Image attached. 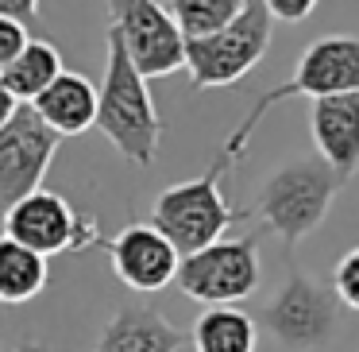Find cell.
Segmentation results:
<instances>
[{"instance_id": "cell-2", "label": "cell", "mask_w": 359, "mask_h": 352, "mask_svg": "<svg viewBox=\"0 0 359 352\" xmlns=\"http://www.w3.org/2000/svg\"><path fill=\"white\" fill-rule=\"evenodd\" d=\"M344 182L348 178L336 174L320 155L290 159L266 174L255 202V217H263V225L286 244V252H294L305 236L320 228Z\"/></svg>"}, {"instance_id": "cell-16", "label": "cell", "mask_w": 359, "mask_h": 352, "mask_svg": "<svg viewBox=\"0 0 359 352\" xmlns=\"http://www.w3.org/2000/svg\"><path fill=\"white\" fill-rule=\"evenodd\" d=\"M194 352H255L259 325L236 306H209L189 333Z\"/></svg>"}, {"instance_id": "cell-3", "label": "cell", "mask_w": 359, "mask_h": 352, "mask_svg": "<svg viewBox=\"0 0 359 352\" xmlns=\"http://www.w3.org/2000/svg\"><path fill=\"white\" fill-rule=\"evenodd\" d=\"M332 93H359V35H320V39H313L309 47L302 51L290 82L266 89V93L251 105V112L236 124V132L228 136L220 155H224L228 163H236V159L243 155V148H248L251 132L259 128V120H263L274 105L290 101V97H332Z\"/></svg>"}, {"instance_id": "cell-17", "label": "cell", "mask_w": 359, "mask_h": 352, "mask_svg": "<svg viewBox=\"0 0 359 352\" xmlns=\"http://www.w3.org/2000/svg\"><path fill=\"white\" fill-rule=\"evenodd\" d=\"M47 256L0 236V306H20L43 294L47 287Z\"/></svg>"}, {"instance_id": "cell-14", "label": "cell", "mask_w": 359, "mask_h": 352, "mask_svg": "<svg viewBox=\"0 0 359 352\" xmlns=\"http://www.w3.org/2000/svg\"><path fill=\"white\" fill-rule=\"evenodd\" d=\"M32 109L39 112L43 124L55 128L58 136H78V132H86V128H93V120H97V89L86 74L62 70L32 101Z\"/></svg>"}, {"instance_id": "cell-11", "label": "cell", "mask_w": 359, "mask_h": 352, "mask_svg": "<svg viewBox=\"0 0 359 352\" xmlns=\"http://www.w3.org/2000/svg\"><path fill=\"white\" fill-rule=\"evenodd\" d=\"M101 248L109 252L112 275L128 290H135V294H158V290H166L174 282V275H178V263H182V252L151 221L147 225L140 221V225L120 228Z\"/></svg>"}, {"instance_id": "cell-22", "label": "cell", "mask_w": 359, "mask_h": 352, "mask_svg": "<svg viewBox=\"0 0 359 352\" xmlns=\"http://www.w3.org/2000/svg\"><path fill=\"white\" fill-rule=\"evenodd\" d=\"M0 16L20 20V24L39 20V0H0Z\"/></svg>"}, {"instance_id": "cell-24", "label": "cell", "mask_w": 359, "mask_h": 352, "mask_svg": "<svg viewBox=\"0 0 359 352\" xmlns=\"http://www.w3.org/2000/svg\"><path fill=\"white\" fill-rule=\"evenodd\" d=\"M12 352H47V344H39V341H24L20 348H12Z\"/></svg>"}, {"instance_id": "cell-23", "label": "cell", "mask_w": 359, "mask_h": 352, "mask_svg": "<svg viewBox=\"0 0 359 352\" xmlns=\"http://www.w3.org/2000/svg\"><path fill=\"white\" fill-rule=\"evenodd\" d=\"M16 109H20V101H16V97H12L4 86H0V124H8V117H12Z\"/></svg>"}, {"instance_id": "cell-13", "label": "cell", "mask_w": 359, "mask_h": 352, "mask_svg": "<svg viewBox=\"0 0 359 352\" xmlns=\"http://www.w3.org/2000/svg\"><path fill=\"white\" fill-rule=\"evenodd\" d=\"M186 333L151 306H120L104 321L93 352H182Z\"/></svg>"}, {"instance_id": "cell-15", "label": "cell", "mask_w": 359, "mask_h": 352, "mask_svg": "<svg viewBox=\"0 0 359 352\" xmlns=\"http://www.w3.org/2000/svg\"><path fill=\"white\" fill-rule=\"evenodd\" d=\"M58 74H62V58H58V51L50 47L47 39H27L24 47L16 51V58L0 70V86L8 89L20 105H32L35 97L58 78Z\"/></svg>"}, {"instance_id": "cell-8", "label": "cell", "mask_w": 359, "mask_h": 352, "mask_svg": "<svg viewBox=\"0 0 359 352\" xmlns=\"http://www.w3.org/2000/svg\"><path fill=\"white\" fill-rule=\"evenodd\" d=\"M4 236H12L16 244L39 252V256L86 252L93 244H104L93 217L78 213L62 194L43 190V186L4 209Z\"/></svg>"}, {"instance_id": "cell-10", "label": "cell", "mask_w": 359, "mask_h": 352, "mask_svg": "<svg viewBox=\"0 0 359 352\" xmlns=\"http://www.w3.org/2000/svg\"><path fill=\"white\" fill-rule=\"evenodd\" d=\"M58 143L62 136L43 124L32 105H20L8 124H0V213L43 186Z\"/></svg>"}, {"instance_id": "cell-7", "label": "cell", "mask_w": 359, "mask_h": 352, "mask_svg": "<svg viewBox=\"0 0 359 352\" xmlns=\"http://www.w3.org/2000/svg\"><path fill=\"white\" fill-rule=\"evenodd\" d=\"M263 329L290 352L325 348L340 329V298L332 287L290 263L282 287L263 306Z\"/></svg>"}, {"instance_id": "cell-1", "label": "cell", "mask_w": 359, "mask_h": 352, "mask_svg": "<svg viewBox=\"0 0 359 352\" xmlns=\"http://www.w3.org/2000/svg\"><path fill=\"white\" fill-rule=\"evenodd\" d=\"M97 128L101 136L135 167H151L158 155V136H163V120L151 101L147 78L135 70L128 58L124 43L116 32H109V63H104V78L97 89Z\"/></svg>"}, {"instance_id": "cell-9", "label": "cell", "mask_w": 359, "mask_h": 352, "mask_svg": "<svg viewBox=\"0 0 359 352\" xmlns=\"http://www.w3.org/2000/svg\"><path fill=\"white\" fill-rule=\"evenodd\" d=\"M109 4V32L120 35L128 58L143 78H170L186 70V35L158 0H104Z\"/></svg>"}, {"instance_id": "cell-18", "label": "cell", "mask_w": 359, "mask_h": 352, "mask_svg": "<svg viewBox=\"0 0 359 352\" xmlns=\"http://www.w3.org/2000/svg\"><path fill=\"white\" fill-rule=\"evenodd\" d=\"M243 0H166V12L174 16L178 32L186 39H201V35L220 32L240 16Z\"/></svg>"}, {"instance_id": "cell-21", "label": "cell", "mask_w": 359, "mask_h": 352, "mask_svg": "<svg viewBox=\"0 0 359 352\" xmlns=\"http://www.w3.org/2000/svg\"><path fill=\"white\" fill-rule=\"evenodd\" d=\"M263 4L274 20H286V24H297L317 8V0H263Z\"/></svg>"}, {"instance_id": "cell-20", "label": "cell", "mask_w": 359, "mask_h": 352, "mask_svg": "<svg viewBox=\"0 0 359 352\" xmlns=\"http://www.w3.org/2000/svg\"><path fill=\"white\" fill-rule=\"evenodd\" d=\"M27 43V27L20 24V20H8V16H0V70L16 58V51Z\"/></svg>"}, {"instance_id": "cell-19", "label": "cell", "mask_w": 359, "mask_h": 352, "mask_svg": "<svg viewBox=\"0 0 359 352\" xmlns=\"http://www.w3.org/2000/svg\"><path fill=\"white\" fill-rule=\"evenodd\" d=\"M332 290H336V298H340V306H348V310L359 313V244L336 259Z\"/></svg>"}, {"instance_id": "cell-5", "label": "cell", "mask_w": 359, "mask_h": 352, "mask_svg": "<svg viewBox=\"0 0 359 352\" xmlns=\"http://www.w3.org/2000/svg\"><path fill=\"white\" fill-rule=\"evenodd\" d=\"M274 16L263 0H243L240 16L220 32L186 39V74L194 89H224L236 86L248 70H255L259 58L271 47Z\"/></svg>"}, {"instance_id": "cell-12", "label": "cell", "mask_w": 359, "mask_h": 352, "mask_svg": "<svg viewBox=\"0 0 359 352\" xmlns=\"http://www.w3.org/2000/svg\"><path fill=\"white\" fill-rule=\"evenodd\" d=\"M309 132L317 143V155L336 174L351 178L359 171V93L313 97Z\"/></svg>"}, {"instance_id": "cell-4", "label": "cell", "mask_w": 359, "mask_h": 352, "mask_svg": "<svg viewBox=\"0 0 359 352\" xmlns=\"http://www.w3.org/2000/svg\"><path fill=\"white\" fill-rule=\"evenodd\" d=\"M228 167L232 163L220 155L217 163H209V171H205L201 178L174 182V186H166L163 194L155 197V205H151V225H155L182 256L220 240V236L243 217L240 209L228 205L224 190H220V178H224Z\"/></svg>"}, {"instance_id": "cell-6", "label": "cell", "mask_w": 359, "mask_h": 352, "mask_svg": "<svg viewBox=\"0 0 359 352\" xmlns=\"http://www.w3.org/2000/svg\"><path fill=\"white\" fill-rule=\"evenodd\" d=\"M178 290L201 306H236L255 294L263 282V259H259V233L236 236V240H212L197 252H186L174 275Z\"/></svg>"}]
</instances>
